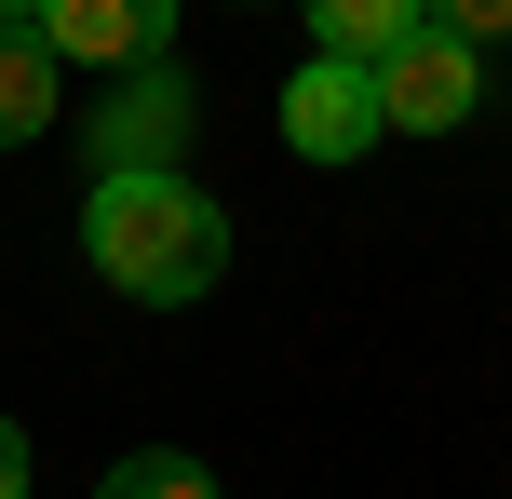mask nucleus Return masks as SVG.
<instances>
[{"label":"nucleus","mask_w":512,"mask_h":499,"mask_svg":"<svg viewBox=\"0 0 512 499\" xmlns=\"http://www.w3.org/2000/svg\"><path fill=\"white\" fill-rule=\"evenodd\" d=\"M432 27H459V41L486 54V41H512V0H432Z\"/></svg>","instance_id":"1a4fd4ad"},{"label":"nucleus","mask_w":512,"mask_h":499,"mask_svg":"<svg viewBox=\"0 0 512 499\" xmlns=\"http://www.w3.org/2000/svg\"><path fill=\"white\" fill-rule=\"evenodd\" d=\"M0 499H27V432L0 419Z\"/></svg>","instance_id":"9d476101"},{"label":"nucleus","mask_w":512,"mask_h":499,"mask_svg":"<svg viewBox=\"0 0 512 499\" xmlns=\"http://www.w3.org/2000/svg\"><path fill=\"white\" fill-rule=\"evenodd\" d=\"M405 27H432V0H310V54H351V68H378Z\"/></svg>","instance_id":"0eeeda50"},{"label":"nucleus","mask_w":512,"mask_h":499,"mask_svg":"<svg viewBox=\"0 0 512 499\" xmlns=\"http://www.w3.org/2000/svg\"><path fill=\"white\" fill-rule=\"evenodd\" d=\"M41 41L68 68H149V54H176V0H54Z\"/></svg>","instance_id":"39448f33"},{"label":"nucleus","mask_w":512,"mask_h":499,"mask_svg":"<svg viewBox=\"0 0 512 499\" xmlns=\"http://www.w3.org/2000/svg\"><path fill=\"white\" fill-rule=\"evenodd\" d=\"M81 257H95V284H122L135 311H189V297H216V270H230V216L176 176H95V203H81Z\"/></svg>","instance_id":"f257e3e1"},{"label":"nucleus","mask_w":512,"mask_h":499,"mask_svg":"<svg viewBox=\"0 0 512 499\" xmlns=\"http://www.w3.org/2000/svg\"><path fill=\"white\" fill-rule=\"evenodd\" d=\"M54 95H68V54H54L41 27H0V149H27V135L54 122Z\"/></svg>","instance_id":"423d86ee"},{"label":"nucleus","mask_w":512,"mask_h":499,"mask_svg":"<svg viewBox=\"0 0 512 499\" xmlns=\"http://www.w3.org/2000/svg\"><path fill=\"white\" fill-rule=\"evenodd\" d=\"M41 14H54V0H0V27H41Z\"/></svg>","instance_id":"9b49d317"},{"label":"nucleus","mask_w":512,"mask_h":499,"mask_svg":"<svg viewBox=\"0 0 512 499\" xmlns=\"http://www.w3.org/2000/svg\"><path fill=\"white\" fill-rule=\"evenodd\" d=\"M95 499H216V473H203V459H176V446H135V459H108Z\"/></svg>","instance_id":"6e6552de"},{"label":"nucleus","mask_w":512,"mask_h":499,"mask_svg":"<svg viewBox=\"0 0 512 499\" xmlns=\"http://www.w3.org/2000/svg\"><path fill=\"white\" fill-rule=\"evenodd\" d=\"M378 135H391L378 68H351V54H310V68L283 81V149H297V162H364Z\"/></svg>","instance_id":"20e7f679"},{"label":"nucleus","mask_w":512,"mask_h":499,"mask_svg":"<svg viewBox=\"0 0 512 499\" xmlns=\"http://www.w3.org/2000/svg\"><path fill=\"white\" fill-rule=\"evenodd\" d=\"M378 108H391V135H459L472 108H486V54H472L459 27H405V41L378 54Z\"/></svg>","instance_id":"7ed1b4c3"},{"label":"nucleus","mask_w":512,"mask_h":499,"mask_svg":"<svg viewBox=\"0 0 512 499\" xmlns=\"http://www.w3.org/2000/svg\"><path fill=\"white\" fill-rule=\"evenodd\" d=\"M189 135H203V95H189L176 54L122 68V81H108V108H81V149H95V176H176Z\"/></svg>","instance_id":"f03ea898"}]
</instances>
